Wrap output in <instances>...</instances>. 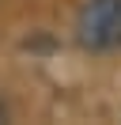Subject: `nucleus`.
<instances>
[{
	"label": "nucleus",
	"instance_id": "f257e3e1",
	"mask_svg": "<svg viewBox=\"0 0 121 125\" xmlns=\"http://www.w3.org/2000/svg\"><path fill=\"white\" fill-rule=\"evenodd\" d=\"M76 42L91 53L121 49V0H87L76 15Z\"/></svg>",
	"mask_w": 121,
	"mask_h": 125
},
{
	"label": "nucleus",
	"instance_id": "f03ea898",
	"mask_svg": "<svg viewBox=\"0 0 121 125\" xmlns=\"http://www.w3.org/2000/svg\"><path fill=\"white\" fill-rule=\"evenodd\" d=\"M0 121H4V106H0Z\"/></svg>",
	"mask_w": 121,
	"mask_h": 125
}]
</instances>
